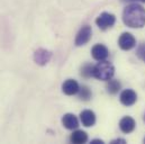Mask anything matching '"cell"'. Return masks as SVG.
<instances>
[{"instance_id": "obj_23", "label": "cell", "mask_w": 145, "mask_h": 144, "mask_svg": "<svg viewBox=\"0 0 145 144\" xmlns=\"http://www.w3.org/2000/svg\"><path fill=\"white\" fill-rule=\"evenodd\" d=\"M144 143H145V139H144Z\"/></svg>"}, {"instance_id": "obj_15", "label": "cell", "mask_w": 145, "mask_h": 144, "mask_svg": "<svg viewBox=\"0 0 145 144\" xmlns=\"http://www.w3.org/2000/svg\"><path fill=\"white\" fill-rule=\"evenodd\" d=\"M78 94H79L80 99H82V100H89V99L91 98V91H90V89H89L87 86L80 87Z\"/></svg>"}, {"instance_id": "obj_4", "label": "cell", "mask_w": 145, "mask_h": 144, "mask_svg": "<svg viewBox=\"0 0 145 144\" xmlns=\"http://www.w3.org/2000/svg\"><path fill=\"white\" fill-rule=\"evenodd\" d=\"M91 36H92V29L89 25H84L82 26V28L78 32V34L75 36V45L76 46H82V45H86L90 39H91Z\"/></svg>"}, {"instance_id": "obj_2", "label": "cell", "mask_w": 145, "mask_h": 144, "mask_svg": "<svg viewBox=\"0 0 145 144\" xmlns=\"http://www.w3.org/2000/svg\"><path fill=\"white\" fill-rule=\"evenodd\" d=\"M115 74V68L114 65L108 62V61H100L98 64L93 65V72H92V77L98 79V80H103V81H108L110 80Z\"/></svg>"}, {"instance_id": "obj_7", "label": "cell", "mask_w": 145, "mask_h": 144, "mask_svg": "<svg viewBox=\"0 0 145 144\" xmlns=\"http://www.w3.org/2000/svg\"><path fill=\"white\" fill-rule=\"evenodd\" d=\"M91 55H92V58H93L96 61H98V62L105 61V60L108 58L109 51L105 45H103V44H96V45L91 48Z\"/></svg>"}, {"instance_id": "obj_14", "label": "cell", "mask_w": 145, "mask_h": 144, "mask_svg": "<svg viewBox=\"0 0 145 144\" xmlns=\"http://www.w3.org/2000/svg\"><path fill=\"white\" fill-rule=\"evenodd\" d=\"M121 88V83L118 81V80H112L110 79L108 80V84H107V91L111 95H115L117 94Z\"/></svg>"}, {"instance_id": "obj_21", "label": "cell", "mask_w": 145, "mask_h": 144, "mask_svg": "<svg viewBox=\"0 0 145 144\" xmlns=\"http://www.w3.org/2000/svg\"><path fill=\"white\" fill-rule=\"evenodd\" d=\"M140 1H142V2H145V0H140Z\"/></svg>"}, {"instance_id": "obj_5", "label": "cell", "mask_w": 145, "mask_h": 144, "mask_svg": "<svg viewBox=\"0 0 145 144\" xmlns=\"http://www.w3.org/2000/svg\"><path fill=\"white\" fill-rule=\"evenodd\" d=\"M118 45L124 51H129L136 45V39L131 33H123L118 38Z\"/></svg>"}, {"instance_id": "obj_10", "label": "cell", "mask_w": 145, "mask_h": 144, "mask_svg": "<svg viewBox=\"0 0 145 144\" xmlns=\"http://www.w3.org/2000/svg\"><path fill=\"white\" fill-rule=\"evenodd\" d=\"M135 126H136V123L134 120V118L129 117V116H125L120 119L119 122V128L123 133L125 134H128V133H132L134 130H135Z\"/></svg>"}, {"instance_id": "obj_18", "label": "cell", "mask_w": 145, "mask_h": 144, "mask_svg": "<svg viewBox=\"0 0 145 144\" xmlns=\"http://www.w3.org/2000/svg\"><path fill=\"white\" fill-rule=\"evenodd\" d=\"M115 143H126V141L124 139H116V140L111 141V144H115Z\"/></svg>"}, {"instance_id": "obj_9", "label": "cell", "mask_w": 145, "mask_h": 144, "mask_svg": "<svg viewBox=\"0 0 145 144\" xmlns=\"http://www.w3.org/2000/svg\"><path fill=\"white\" fill-rule=\"evenodd\" d=\"M79 89H80V86H79L78 81H75L73 79H68L62 84V91L68 96L76 95L79 92Z\"/></svg>"}, {"instance_id": "obj_12", "label": "cell", "mask_w": 145, "mask_h": 144, "mask_svg": "<svg viewBox=\"0 0 145 144\" xmlns=\"http://www.w3.org/2000/svg\"><path fill=\"white\" fill-rule=\"evenodd\" d=\"M62 124L67 130H75L79 126V120L74 114H65L62 117Z\"/></svg>"}, {"instance_id": "obj_1", "label": "cell", "mask_w": 145, "mask_h": 144, "mask_svg": "<svg viewBox=\"0 0 145 144\" xmlns=\"http://www.w3.org/2000/svg\"><path fill=\"white\" fill-rule=\"evenodd\" d=\"M123 20L131 28H142L145 26V8L138 3L128 5L123 11Z\"/></svg>"}, {"instance_id": "obj_11", "label": "cell", "mask_w": 145, "mask_h": 144, "mask_svg": "<svg viewBox=\"0 0 145 144\" xmlns=\"http://www.w3.org/2000/svg\"><path fill=\"white\" fill-rule=\"evenodd\" d=\"M80 119H81V123L83 126H86V127L93 126L96 123V114L90 109L82 110L80 114Z\"/></svg>"}, {"instance_id": "obj_13", "label": "cell", "mask_w": 145, "mask_h": 144, "mask_svg": "<svg viewBox=\"0 0 145 144\" xmlns=\"http://www.w3.org/2000/svg\"><path fill=\"white\" fill-rule=\"evenodd\" d=\"M70 141L74 144H82L86 143L88 141V134L81 130H76L74 131L71 136H70Z\"/></svg>"}, {"instance_id": "obj_20", "label": "cell", "mask_w": 145, "mask_h": 144, "mask_svg": "<svg viewBox=\"0 0 145 144\" xmlns=\"http://www.w3.org/2000/svg\"><path fill=\"white\" fill-rule=\"evenodd\" d=\"M123 1H137V0H123Z\"/></svg>"}, {"instance_id": "obj_6", "label": "cell", "mask_w": 145, "mask_h": 144, "mask_svg": "<svg viewBox=\"0 0 145 144\" xmlns=\"http://www.w3.org/2000/svg\"><path fill=\"white\" fill-rule=\"evenodd\" d=\"M119 100L124 106H133L137 100V95L132 89H125L121 91Z\"/></svg>"}, {"instance_id": "obj_19", "label": "cell", "mask_w": 145, "mask_h": 144, "mask_svg": "<svg viewBox=\"0 0 145 144\" xmlns=\"http://www.w3.org/2000/svg\"><path fill=\"white\" fill-rule=\"evenodd\" d=\"M91 144H104V141L103 140H92Z\"/></svg>"}, {"instance_id": "obj_22", "label": "cell", "mask_w": 145, "mask_h": 144, "mask_svg": "<svg viewBox=\"0 0 145 144\" xmlns=\"http://www.w3.org/2000/svg\"><path fill=\"white\" fill-rule=\"evenodd\" d=\"M144 122H145V115H144Z\"/></svg>"}, {"instance_id": "obj_8", "label": "cell", "mask_w": 145, "mask_h": 144, "mask_svg": "<svg viewBox=\"0 0 145 144\" xmlns=\"http://www.w3.org/2000/svg\"><path fill=\"white\" fill-rule=\"evenodd\" d=\"M52 59V53L45 48H38L34 53V61L38 65H46Z\"/></svg>"}, {"instance_id": "obj_17", "label": "cell", "mask_w": 145, "mask_h": 144, "mask_svg": "<svg viewBox=\"0 0 145 144\" xmlns=\"http://www.w3.org/2000/svg\"><path fill=\"white\" fill-rule=\"evenodd\" d=\"M136 54L137 56L145 62V43H142L138 47H137V51H136Z\"/></svg>"}, {"instance_id": "obj_3", "label": "cell", "mask_w": 145, "mask_h": 144, "mask_svg": "<svg viewBox=\"0 0 145 144\" xmlns=\"http://www.w3.org/2000/svg\"><path fill=\"white\" fill-rule=\"evenodd\" d=\"M115 23H116V17H115V15H112L110 12H103L96 19L97 26L103 31H106L110 27H112L115 25Z\"/></svg>"}, {"instance_id": "obj_16", "label": "cell", "mask_w": 145, "mask_h": 144, "mask_svg": "<svg viewBox=\"0 0 145 144\" xmlns=\"http://www.w3.org/2000/svg\"><path fill=\"white\" fill-rule=\"evenodd\" d=\"M92 72H93V65L84 64L81 69V75H83L84 78H90L92 77Z\"/></svg>"}]
</instances>
